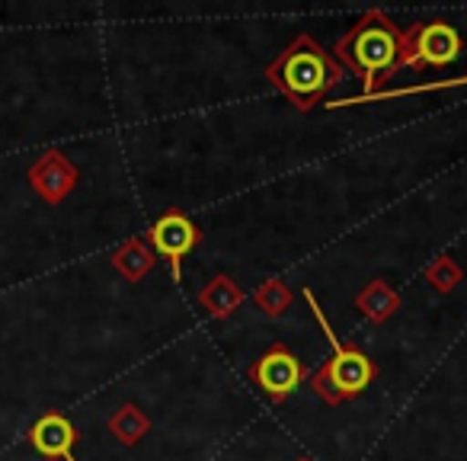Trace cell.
<instances>
[{
    "label": "cell",
    "instance_id": "30bf717a",
    "mask_svg": "<svg viewBox=\"0 0 467 461\" xmlns=\"http://www.w3.org/2000/svg\"><path fill=\"white\" fill-rule=\"evenodd\" d=\"M109 263L125 282H141L154 273L157 254L150 250V244L144 241V237H129V241L109 257Z\"/></svg>",
    "mask_w": 467,
    "mask_h": 461
},
{
    "label": "cell",
    "instance_id": "4fadbf2b",
    "mask_svg": "<svg viewBox=\"0 0 467 461\" xmlns=\"http://www.w3.org/2000/svg\"><path fill=\"white\" fill-rule=\"evenodd\" d=\"M451 87H467V74L451 80H435V84H416V87H397V90H378L368 93V97H349V100H339V103H324L330 110H343V106H358V103H381V100H400V97H413V93H432V90H451Z\"/></svg>",
    "mask_w": 467,
    "mask_h": 461
},
{
    "label": "cell",
    "instance_id": "8fae6325",
    "mask_svg": "<svg viewBox=\"0 0 467 461\" xmlns=\"http://www.w3.org/2000/svg\"><path fill=\"white\" fill-rule=\"evenodd\" d=\"M356 308L368 324L381 327L384 320H390L400 311V295L394 292L388 279H371L362 292L356 295Z\"/></svg>",
    "mask_w": 467,
    "mask_h": 461
},
{
    "label": "cell",
    "instance_id": "5bb4252c",
    "mask_svg": "<svg viewBox=\"0 0 467 461\" xmlns=\"http://www.w3.org/2000/svg\"><path fill=\"white\" fill-rule=\"evenodd\" d=\"M292 301H295V288L285 279H266L254 292V305L260 308V314H266L273 320L282 318L292 308Z\"/></svg>",
    "mask_w": 467,
    "mask_h": 461
},
{
    "label": "cell",
    "instance_id": "7a4b0ae2",
    "mask_svg": "<svg viewBox=\"0 0 467 461\" xmlns=\"http://www.w3.org/2000/svg\"><path fill=\"white\" fill-rule=\"evenodd\" d=\"M403 29L384 10H368L356 20V26L339 36L333 46V58L362 80V97L378 93L388 78L400 71Z\"/></svg>",
    "mask_w": 467,
    "mask_h": 461
},
{
    "label": "cell",
    "instance_id": "52a82bcc",
    "mask_svg": "<svg viewBox=\"0 0 467 461\" xmlns=\"http://www.w3.org/2000/svg\"><path fill=\"white\" fill-rule=\"evenodd\" d=\"M29 180H33L36 193H39L42 199L58 205V202L78 186V167H74L61 151H48V154H42L39 161L33 163Z\"/></svg>",
    "mask_w": 467,
    "mask_h": 461
},
{
    "label": "cell",
    "instance_id": "3957f363",
    "mask_svg": "<svg viewBox=\"0 0 467 461\" xmlns=\"http://www.w3.org/2000/svg\"><path fill=\"white\" fill-rule=\"evenodd\" d=\"M305 301H307V308H311L314 320L320 324V330L327 333L330 350H333V356L307 375L311 391L327 403V407H339V403L356 401V397H362L365 391L375 384V378H378L375 359H371L358 343H343V340L333 333L330 320H327L324 308L317 305V299H314L311 288L305 292Z\"/></svg>",
    "mask_w": 467,
    "mask_h": 461
},
{
    "label": "cell",
    "instance_id": "7c38bea8",
    "mask_svg": "<svg viewBox=\"0 0 467 461\" xmlns=\"http://www.w3.org/2000/svg\"><path fill=\"white\" fill-rule=\"evenodd\" d=\"M109 433L116 435L122 445H138L144 435L150 433V416L135 403H122L116 414L109 416Z\"/></svg>",
    "mask_w": 467,
    "mask_h": 461
},
{
    "label": "cell",
    "instance_id": "2e32d148",
    "mask_svg": "<svg viewBox=\"0 0 467 461\" xmlns=\"http://www.w3.org/2000/svg\"><path fill=\"white\" fill-rule=\"evenodd\" d=\"M298 461H311V458H298Z\"/></svg>",
    "mask_w": 467,
    "mask_h": 461
},
{
    "label": "cell",
    "instance_id": "5b68a950",
    "mask_svg": "<svg viewBox=\"0 0 467 461\" xmlns=\"http://www.w3.org/2000/svg\"><path fill=\"white\" fill-rule=\"evenodd\" d=\"M307 375H311V369H307L285 343H273L247 369V382L254 384L273 407H282V403L298 391V384H305Z\"/></svg>",
    "mask_w": 467,
    "mask_h": 461
},
{
    "label": "cell",
    "instance_id": "277c9868",
    "mask_svg": "<svg viewBox=\"0 0 467 461\" xmlns=\"http://www.w3.org/2000/svg\"><path fill=\"white\" fill-rule=\"evenodd\" d=\"M461 55V33L445 20L416 23L403 29L400 71H426V68H445Z\"/></svg>",
    "mask_w": 467,
    "mask_h": 461
},
{
    "label": "cell",
    "instance_id": "9c48e42d",
    "mask_svg": "<svg viewBox=\"0 0 467 461\" xmlns=\"http://www.w3.org/2000/svg\"><path fill=\"white\" fill-rule=\"evenodd\" d=\"M195 301H199V308H205V314L212 320H227L244 301H247V295H244L241 282H234L227 273H218L202 286Z\"/></svg>",
    "mask_w": 467,
    "mask_h": 461
},
{
    "label": "cell",
    "instance_id": "6da1fadb",
    "mask_svg": "<svg viewBox=\"0 0 467 461\" xmlns=\"http://www.w3.org/2000/svg\"><path fill=\"white\" fill-rule=\"evenodd\" d=\"M266 80L292 103V110L311 112L339 80H346V68L311 33H298L266 65Z\"/></svg>",
    "mask_w": 467,
    "mask_h": 461
},
{
    "label": "cell",
    "instance_id": "8992f818",
    "mask_svg": "<svg viewBox=\"0 0 467 461\" xmlns=\"http://www.w3.org/2000/svg\"><path fill=\"white\" fill-rule=\"evenodd\" d=\"M148 244L157 257L167 260L173 282H180L182 279V260H186V257L202 244V231H199V225L182 212V208H170V212H163L161 218L150 225Z\"/></svg>",
    "mask_w": 467,
    "mask_h": 461
},
{
    "label": "cell",
    "instance_id": "ba28073f",
    "mask_svg": "<svg viewBox=\"0 0 467 461\" xmlns=\"http://www.w3.org/2000/svg\"><path fill=\"white\" fill-rule=\"evenodd\" d=\"M29 442L42 458L74 461V445H78V429L65 414H46L29 429Z\"/></svg>",
    "mask_w": 467,
    "mask_h": 461
},
{
    "label": "cell",
    "instance_id": "9a60e30c",
    "mask_svg": "<svg viewBox=\"0 0 467 461\" xmlns=\"http://www.w3.org/2000/svg\"><path fill=\"white\" fill-rule=\"evenodd\" d=\"M422 279L432 286L435 295H451L458 288V282L464 279V269L454 257H435L426 269H422Z\"/></svg>",
    "mask_w": 467,
    "mask_h": 461
}]
</instances>
